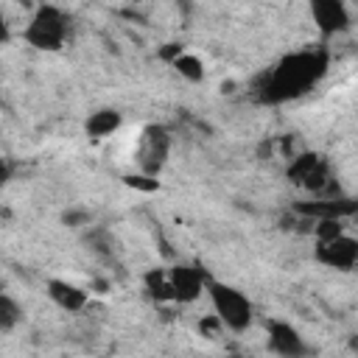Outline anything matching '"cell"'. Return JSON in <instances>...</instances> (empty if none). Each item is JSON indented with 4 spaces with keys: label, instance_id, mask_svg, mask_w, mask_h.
<instances>
[{
    "label": "cell",
    "instance_id": "1",
    "mask_svg": "<svg viewBox=\"0 0 358 358\" xmlns=\"http://www.w3.org/2000/svg\"><path fill=\"white\" fill-rule=\"evenodd\" d=\"M324 70H327V56L322 50L291 53L268 76V84L263 87L266 98L268 101H285V98L302 95L308 87H313L324 76Z\"/></svg>",
    "mask_w": 358,
    "mask_h": 358
},
{
    "label": "cell",
    "instance_id": "2",
    "mask_svg": "<svg viewBox=\"0 0 358 358\" xmlns=\"http://www.w3.org/2000/svg\"><path fill=\"white\" fill-rule=\"evenodd\" d=\"M204 296L210 299V308H213L218 324L227 327L229 333H246L252 327V322H255V305H252V299L241 288L210 277Z\"/></svg>",
    "mask_w": 358,
    "mask_h": 358
},
{
    "label": "cell",
    "instance_id": "3",
    "mask_svg": "<svg viewBox=\"0 0 358 358\" xmlns=\"http://www.w3.org/2000/svg\"><path fill=\"white\" fill-rule=\"evenodd\" d=\"M70 39V17L59 6H36L22 28V42L42 53H56Z\"/></svg>",
    "mask_w": 358,
    "mask_h": 358
},
{
    "label": "cell",
    "instance_id": "4",
    "mask_svg": "<svg viewBox=\"0 0 358 358\" xmlns=\"http://www.w3.org/2000/svg\"><path fill=\"white\" fill-rule=\"evenodd\" d=\"M313 260L324 268L350 274L358 268V238L347 229H336L327 235H319L313 243Z\"/></svg>",
    "mask_w": 358,
    "mask_h": 358
},
{
    "label": "cell",
    "instance_id": "5",
    "mask_svg": "<svg viewBox=\"0 0 358 358\" xmlns=\"http://www.w3.org/2000/svg\"><path fill=\"white\" fill-rule=\"evenodd\" d=\"M171 154V134L165 126H145L137 143V165L145 176H159Z\"/></svg>",
    "mask_w": 358,
    "mask_h": 358
},
{
    "label": "cell",
    "instance_id": "6",
    "mask_svg": "<svg viewBox=\"0 0 358 358\" xmlns=\"http://www.w3.org/2000/svg\"><path fill=\"white\" fill-rule=\"evenodd\" d=\"M266 347L277 358H308L310 347L296 324L285 319H268L266 322Z\"/></svg>",
    "mask_w": 358,
    "mask_h": 358
},
{
    "label": "cell",
    "instance_id": "7",
    "mask_svg": "<svg viewBox=\"0 0 358 358\" xmlns=\"http://www.w3.org/2000/svg\"><path fill=\"white\" fill-rule=\"evenodd\" d=\"M168 280H171L173 302L190 305V302H196L201 294H207L210 274L201 271L199 266H190V263H173V266L168 268Z\"/></svg>",
    "mask_w": 358,
    "mask_h": 358
},
{
    "label": "cell",
    "instance_id": "8",
    "mask_svg": "<svg viewBox=\"0 0 358 358\" xmlns=\"http://www.w3.org/2000/svg\"><path fill=\"white\" fill-rule=\"evenodd\" d=\"M310 20L322 36H336L344 34L352 25L350 8L341 0H313L310 3Z\"/></svg>",
    "mask_w": 358,
    "mask_h": 358
},
{
    "label": "cell",
    "instance_id": "9",
    "mask_svg": "<svg viewBox=\"0 0 358 358\" xmlns=\"http://www.w3.org/2000/svg\"><path fill=\"white\" fill-rule=\"evenodd\" d=\"M45 294L64 313H81L90 305V291L76 285V282H70V280H62V277H50L45 282Z\"/></svg>",
    "mask_w": 358,
    "mask_h": 358
},
{
    "label": "cell",
    "instance_id": "10",
    "mask_svg": "<svg viewBox=\"0 0 358 358\" xmlns=\"http://www.w3.org/2000/svg\"><path fill=\"white\" fill-rule=\"evenodd\" d=\"M120 126H123V115H120L117 109H112V106H103V109H95V112L87 117L84 131H87V137H92V140H103V137H112Z\"/></svg>",
    "mask_w": 358,
    "mask_h": 358
},
{
    "label": "cell",
    "instance_id": "11",
    "mask_svg": "<svg viewBox=\"0 0 358 358\" xmlns=\"http://www.w3.org/2000/svg\"><path fill=\"white\" fill-rule=\"evenodd\" d=\"M288 176H294V182L305 185V187H319L324 182V162L316 157V154H302L291 168H288Z\"/></svg>",
    "mask_w": 358,
    "mask_h": 358
},
{
    "label": "cell",
    "instance_id": "12",
    "mask_svg": "<svg viewBox=\"0 0 358 358\" xmlns=\"http://www.w3.org/2000/svg\"><path fill=\"white\" fill-rule=\"evenodd\" d=\"M143 285H145V291H148L151 299H157V302H173L168 268H148L143 274Z\"/></svg>",
    "mask_w": 358,
    "mask_h": 358
},
{
    "label": "cell",
    "instance_id": "13",
    "mask_svg": "<svg viewBox=\"0 0 358 358\" xmlns=\"http://www.w3.org/2000/svg\"><path fill=\"white\" fill-rule=\"evenodd\" d=\"M171 67L176 70V76H182V78L190 81V84L204 81V62H201L199 56H193V53H179V56H173V59H171Z\"/></svg>",
    "mask_w": 358,
    "mask_h": 358
},
{
    "label": "cell",
    "instance_id": "14",
    "mask_svg": "<svg viewBox=\"0 0 358 358\" xmlns=\"http://www.w3.org/2000/svg\"><path fill=\"white\" fill-rule=\"evenodd\" d=\"M22 322V305L11 294H0V333H11Z\"/></svg>",
    "mask_w": 358,
    "mask_h": 358
},
{
    "label": "cell",
    "instance_id": "15",
    "mask_svg": "<svg viewBox=\"0 0 358 358\" xmlns=\"http://www.w3.org/2000/svg\"><path fill=\"white\" fill-rule=\"evenodd\" d=\"M62 358H70V355H62Z\"/></svg>",
    "mask_w": 358,
    "mask_h": 358
}]
</instances>
